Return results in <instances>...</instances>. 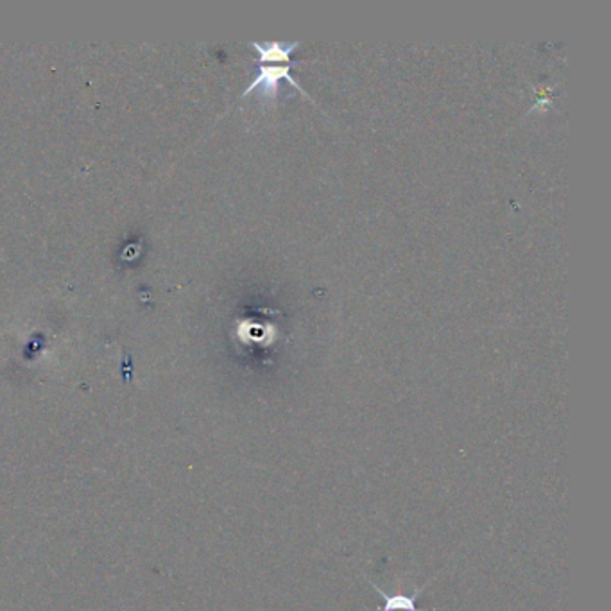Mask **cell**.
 Wrapping results in <instances>:
<instances>
[{
	"label": "cell",
	"mask_w": 611,
	"mask_h": 611,
	"mask_svg": "<svg viewBox=\"0 0 611 611\" xmlns=\"http://www.w3.org/2000/svg\"><path fill=\"white\" fill-rule=\"evenodd\" d=\"M280 80H287L294 89L299 90L302 94H305V90L299 86L298 81L294 80L293 74H291V67L263 66L262 69H260L259 78H257V80H255L254 83L246 89L244 95L249 94V92H254V90L260 89V86L263 89V95H274L277 94V89H279Z\"/></svg>",
	"instance_id": "obj_1"
},
{
	"label": "cell",
	"mask_w": 611,
	"mask_h": 611,
	"mask_svg": "<svg viewBox=\"0 0 611 611\" xmlns=\"http://www.w3.org/2000/svg\"><path fill=\"white\" fill-rule=\"evenodd\" d=\"M372 585L373 590L377 591L378 596L383 597L384 607L377 608V611H418L416 601L420 594L425 590V587L418 588L413 591L411 596H403V594H395V596H388L383 588H378L375 583L368 581Z\"/></svg>",
	"instance_id": "obj_2"
}]
</instances>
